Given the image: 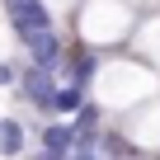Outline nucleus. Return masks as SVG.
Returning <instances> with one entry per match:
<instances>
[{
	"mask_svg": "<svg viewBox=\"0 0 160 160\" xmlns=\"http://www.w3.org/2000/svg\"><path fill=\"white\" fill-rule=\"evenodd\" d=\"M57 85H61V80H52L47 66H24V71H19V90H24V99L38 104V108H52V104H57Z\"/></svg>",
	"mask_w": 160,
	"mask_h": 160,
	"instance_id": "obj_1",
	"label": "nucleus"
},
{
	"mask_svg": "<svg viewBox=\"0 0 160 160\" xmlns=\"http://www.w3.org/2000/svg\"><path fill=\"white\" fill-rule=\"evenodd\" d=\"M19 42L28 47V57H33V66H61V38H57V28H28V33H19Z\"/></svg>",
	"mask_w": 160,
	"mask_h": 160,
	"instance_id": "obj_2",
	"label": "nucleus"
},
{
	"mask_svg": "<svg viewBox=\"0 0 160 160\" xmlns=\"http://www.w3.org/2000/svg\"><path fill=\"white\" fill-rule=\"evenodd\" d=\"M38 141H42V151H47V155H61V160H71V155H75V141H80V132H75V122H47V127L38 132Z\"/></svg>",
	"mask_w": 160,
	"mask_h": 160,
	"instance_id": "obj_3",
	"label": "nucleus"
},
{
	"mask_svg": "<svg viewBox=\"0 0 160 160\" xmlns=\"http://www.w3.org/2000/svg\"><path fill=\"white\" fill-rule=\"evenodd\" d=\"M10 24L14 33H28V28H52V14L42 0H10Z\"/></svg>",
	"mask_w": 160,
	"mask_h": 160,
	"instance_id": "obj_4",
	"label": "nucleus"
},
{
	"mask_svg": "<svg viewBox=\"0 0 160 160\" xmlns=\"http://www.w3.org/2000/svg\"><path fill=\"white\" fill-rule=\"evenodd\" d=\"M0 155H24V122L0 118Z\"/></svg>",
	"mask_w": 160,
	"mask_h": 160,
	"instance_id": "obj_5",
	"label": "nucleus"
},
{
	"mask_svg": "<svg viewBox=\"0 0 160 160\" xmlns=\"http://www.w3.org/2000/svg\"><path fill=\"white\" fill-rule=\"evenodd\" d=\"M80 108H85V85H57L52 113H80Z\"/></svg>",
	"mask_w": 160,
	"mask_h": 160,
	"instance_id": "obj_6",
	"label": "nucleus"
},
{
	"mask_svg": "<svg viewBox=\"0 0 160 160\" xmlns=\"http://www.w3.org/2000/svg\"><path fill=\"white\" fill-rule=\"evenodd\" d=\"M94 66H99V57L94 52H85L75 61V71H71V85H90V75H94Z\"/></svg>",
	"mask_w": 160,
	"mask_h": 160,
	"instance_id": "obj_7",
	"label": "nucleus"
},
{
	"mask_svg": "<svg viewBox=\"0 0 160 160\" xmlns=\"http://www.w3.org/2000/svg\"><path fill=\"white\" fill-rule=\"evenodd\" d=\"M0 85H19V71H14L10 61H0Z\"/></svg>",
	"mask_w": 160,
	"mask_h": 160,
	"instance_id": "obj_8",
	"label": "nucleus"
}]
</instances>
